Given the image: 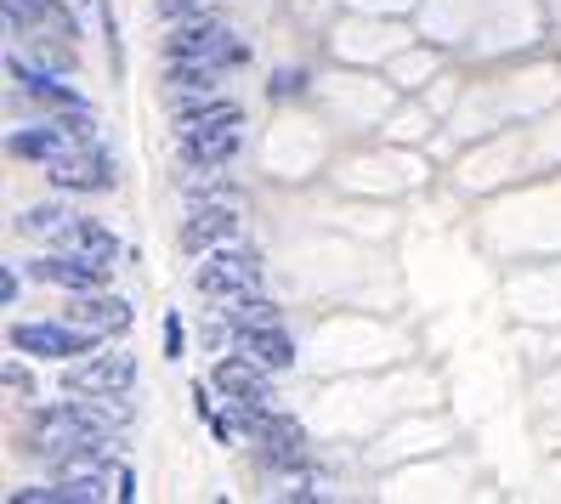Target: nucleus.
<instances>
[{
	"mask_svg": "<svg viewBox=\"0 0 561 504\" xmlns=\"http://www.w3.org/2000/svg\"><path fill=\"white\" fill-rule=\"evenodd\" d=\"M164 57H199V62H216V69H239L250 62V46L227 28L221 18H182L171 28V41H164Z\"/></svg>",
	"mask_w": 561,
	"mask_h": 504,
	"instance_id": "1",
	"label": "nucleus"
},
{
	"mask_svg": "<svg viewBox=\"0 0 561 504\" xmlns=\"http://www.w3.org/2000/svg\"><path fill=\"white\" fill-rule=\"evenodd\" d=\"M255 284H261V255L244 250L239 239L205 250V261L193 266V289H199V295H216V300L244 295V289H255Z\"/></svg>",
	"mask_w": 561,
	"mask_h": 504,
	"instance_id": "2",
	"label": "nucleus"
},
{
	"mask_svg": "<svg viewBox=\"0 0 561 504\" xmlns=\"http://www.w3.org/2000/svg\"><path fill=\"white\" fill-rule=\"evenodd\" d=\"M103 346V334L96 329H80V323H18L12 329V352H35V357H57V363H75L85 352Z\"/></svg>",
	"mask_w": 561,
	"mask_h": 504,
	"instance_id": "3",
	"label": "nucleus"
},
{
	"mask_svg": "<svg viewBox=\"0 0 561 504\" xmlns=\"http://www.w3.org/2000/svg\"><path fill=\"white\" fill-rule=\"evenodd\" d=\"M130 386H137V363H130V352L80 357L69 375H62V391H80V397H125Z\"/></svg>",
	"mask_w": 561,
	"mask_h": 504,
	"instance_id": "4",
	"label": "nucleus"
},
{
	"mask_svg": "<svg viewBox=\"0 0 561 504\" xmlns=\"http://www.w3.org/2000/svg\"><path fill=\"white\" fill-rule=\"evenodd\" d=\"M46 176L62 193H108L114 187V159L96 148V142H80V148H69L62 159H51Z\"/></svg>",
	"mask_w": 561,
	"mask_h": 504,
	"instance_id": "5",
	"label": "nucleus"
},
{
	"mask_svg": "<svg viewBox=\"0 0 561 504\" xmlns=\"http://www.w3.org/2000/svg\"><path fill=\"white\" fill-rule=\"evenodd\" d=\"M7 75H12V85L28 96V103H41V108H51V114H80V108H85V96H80L69 80H62V75L41 69V62L12 57V62H7Z\"/></svg>",
	"mask_w": 561,
	"mask_h": 504,
	"instance_id": "6",
	"label": "nucleus"
},
{
	"mask_svg": "<svg viewBox=\"0 0 561 504\" xmlns=\"http://www.w3.org/2000/svg\"><path fill=\"white\" fill-rule=\"evenodd\" d=\"M239 239V198H216V205H199L182 221V250H216Z\"/></svg>",
	"mask_w": 561,
	"mask_h": 504,
	"instance_id": "7",
	"label": "nucleus"
},
{
	"mask_svg": "<svg viewBox=\"0 0 561 504\" xmlns=\"http://www.w3.org/2000/svg\"><path fill=\"white\" fill-rule=\"evenodd\" d=\"M85 137L69 125V114H57V119H46V125H23V130H12L7 137V148L18 153V159H35V164H51V159H62L69 148H80Z\"/></svg>",
	"mask_w": 561,
	"mask_h": 504,
	"instance_id": "8",
	"label": "nucleus"
},
{
	"mask_svg": "<svg viewBox=\"0 0 561 504\" xmlns=\"http://www.w3.org/2000/svg\"><path fill=\"white\" fill-rule=\"evenodd\" d=\"M244 130L239 125H205V130H182V164L187 171H221L239 159Z\"/></svg>",
	"mask_w": 561,
	"mask_h": 504,
	"instance_id": "9",
	"label": "nucleus"
},
{
	"mask_svg": "<svg viewBox=\"0 0 561 504\" xmlns=\"http://www.w3.org/2000/svg\"><path fill=\"white\" fill-rule=\"evenodd\" d=\"M210 380H216L221 397H244V402H267V397H273V386H267V363H255L250 352L221 357Z\"/></svg>",
	"mask_w": 561,
	"mask_h": 504,
	"instance_id": "10",
	"label": "nucleus"
},
{
	"mask_svg": "<svg viewBox=\"0 0 561 504\" xmlns=\"http://www.w3.org/2000/svg\"><path fill=\"white\" fill-rule=\"evenodd\" d=\"M69 323H80V329H96L103 341H114V334H125L130 329V307L119 295H85V300H69V312H62Z\"/></svg>",
	"mask_w": 561,
	"mask_h": 504,
	"instance_id": "11",
	"label": "nucleus"
},
{
	"mask_svg": "<svg viewBox=\"0 0 561 504\" xmlns=\"http://www.w3.org/2000/svg\"><path fill=\"white\" fill-rule=\"evenodd\" d=\"M35 278H41V284H57V289H103L108 266H96V261H85V255H75V250H62V255L35 261Z\"/></svg>",
	"mask_w": 561,
	"mask_h": 504,
	"instance_id": "12",
	"label": "nucleus"
},
{
	"mask_svg": "<svg viewBox=\"0 0 561 504\" xmlns=\"http://www.w3.org/2000/svg\"><path fill=\"white\" fill-rule=\"evenodd\" d=\"M57 250H75V255H85L96 266H108V273H114V261H119V239H114L103 221H85V216L69 221V232L57 239Z\"/></svg>",
	"mask_w": 561,
	"mask_h": 504,
	"instance_id": "13",
	"label": "nucleus"
},
{
	"mask_svg": "<svg viewBox=\"0 0 561 504\" xmlns=\"http://www.w3.org/2000/svg\"><path fill=\"white\" fill-rule=\"evenodd\" d=\"M227 69H216V62H199V57H164V85H171V96H199V91H216Z\"/></svg>",
	"mask_w": 561,
	"mask_h": 504,
	"instance_id": "14",
	"label": "nucleus"
},
{
	"mask_svg": "<svg viewBox=\"0 0 561 504\" xmlns=\"http://www.w3.org/2000/svg\"><path fill=\"white\" fill-rule=\"evenodd\" d=\"M221 318H227V329H233V334H250V329H267V323H278L284 312L273 307L267 295H255V289H244V295H227V307H221Z\"/></svg>",
	"mask_w": 561,
	"mask_h": 504,
	"instance_id": "15",
	"label": "nucleus"
},
{
	"mask_svg": "<svg viewBox=\"0 0 561 504\" xmlns=\"http://www.w3.org/2000/svg\"><path fill=\"white\" fill-rule=\"evenodd\" d=\"M239 346L255 357V363H267V368H295V341L278 329V323H267V329H250V334H239Z\"/></svg>",
	"mask_w": 561,
	"mask_h": 504,
	"instance_id": "16",
	"label": "nucleus"
},
{
	"mask_svg": "<svg viewBox=\"0 0 561 504\" xmlns=\"http://www.w3.org/2000/svg\"><path fill=\"white\" fill-rule=\"evenodd\" d=\"M69 221H75V216L62 210V205H35V210L18 216V227L28 232V239H51V244L62 239V232H69Z\"/></svg>",
	"mask_w": 561,
	"mask_h": 504,
	"instance_id": "17",
	"label": "nucleus"
},
{
	"mask_svg": "<svg viewBox=\"0 0 561 504\" xmlns=\"http://www.w3.org/2000/svg\"><path fill=\"white\" fill-rule=\"evenodd\" d=\"M307 91V75L301 69H278L273 75V96H278V103H284V96H301Z\"/></svg>",
	"mask_w": 561,
	"mask_h": 504,
	"instance_id": "18",
	"label": "nucleus"
},
{
	"mask_svg": "<svg viewBox=\"0 0 561 504\" xmlns=\"http://www.w3.org/2000/svg\"><path fill=\"white\" fill-rule=\"evenodd\" d=\"M205 0H159V18L164 23H182V18H199Z\"/></svg>",
	"mask_w": 561,
	"mask_h": 504,
	"instance_id": "19",
	"label": "nucleus"
},
{
	"mask_svg": "<svg viewBox=\"0 0 561 504\" xmlns=\"http://www.w3.org/2000/svg\"><path fill=\"white\" fill-rule=\"evenodd\" d=\"M0 380H7V391H12V397H28V391H35L28 368H18V363H7V375H0Z\"/></svg>",
	"mask_w": 561,
	"mask_h": 504,
	"instance_id": "20",
	"label": "nucleus"
},
{
	"mask_svg": "<svg viewBox=\"0 0 561 504\" xmlns=\"http://www.w3.org/2000/svg\"><path fill=\"white\" fill-rule=\"evenodd\" d=\"M164 357H182V318H164Z\"/></svg>",
	"mask_w": 561,
	"mask_h": 504,
	"instance_id": "21",
	"label": "nucleus"
},
{
	"mask_svg": "<svg viewBox=\"0 0 561 504\" xmlns=\"http://www.w3.org/2000/svg\"><path fill=\"white\" fill-rule=\"evenodd\" d=\"M18 289H23L18 273H0V300H7V307H18Z\"/></svg>",
	"mask_w": 561,
	"mask_h": 504,
	"instance_id": "22",
	"label": "nucleus"
}]
</instances>
